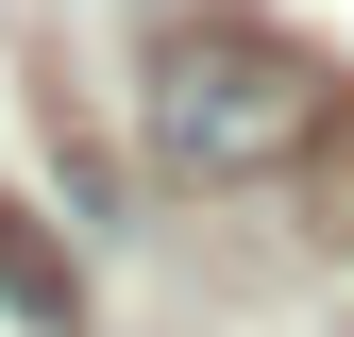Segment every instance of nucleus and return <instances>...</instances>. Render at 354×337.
Segmentation results:
<instances>
[{"label": "nucleus", "instance_id": "f257e3e1", "mask_svg": "<svg viewBox=\"0 0 354 337\" xmlns=\"http://www.w3.org/2000/svg\"><path fill=\"white\" fill-rule=\"evenodd\" d=\"M136 118H152V168H186V186H270V168L321 152L337 68L287 51V34H253V17H203V34H169V51H152Z\"/></svg>", "mask_w": 354, "mask_h": 337}, {"label": "nucleus", "instance_id": "f03ea898", "mask_svg": "<svg viewBox=\"0 0 354 337\" xmlns=\"http://www.w3.org/2000/svg\"><path fill=\"white\" fill-rule=\"evenodd\" d=\"M0 337H68V270H51L17 220H0Z\"/></svg>", "mask_w": 354, "mask_h": 337}]
</instances>
